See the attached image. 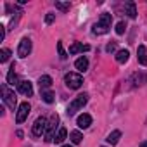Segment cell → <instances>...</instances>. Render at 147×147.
I'll return each mask as SVG.
<instances>
[{"mask_svg":"<svg viewBox=\"0 0 147 147\" xmlns=\"http://www.w3.org/2000/svg\"><path fill=\"white\" fill-rule=\"evenodd\" d=\"M111 23H113V16L111 14H107V12L100 14V19H99V23L94 24L92 33L94 35H106L111 30Z\"/></svg>","mask_w":147,"mask_h":147,"instance_id":"1","label":"cell"},{"mask_svg":"<svg viewBox=\"0 0 147 147\" xmlns=\"http://www.w3.org/2000/svg\"><path fill=\"white\" fill-rule=\"evenodd\" d=\"M64 83H66V87H67V88L76 90V88H80V87H82L83 78H82V75H78V73H67V75L64 76Z\"/></svg>","mask_w":147,"mask_h":147,"instance_id":"2","label":"cell"},{"mask_svg":"<svg viewBox=\"0 0 147 147\" xmlns=\"http://www.w3.org/2000/svg\"><path fill=\"white\" fill-rule=\"evenodd\" d=\"M87 100H88V95H87V94H80L75 100L69 104V107H67V114H69V116L76 114V111H80V109L87 104Z\"/></svg>","mask_w":147,"mask_h":147,"instance_id":"3","label":"cell"},{"mask_svg":"<svg viewBox=\"0 0 147 147\" xmlns=\"http://www.w3.org/2000/svg\"><path fill=\"white\" fill-rule=\"evenodd\" d=\"M2 99H4V102L7 104L9 109H12V111L16 109V104H18L16 94H14V90H9L7 85H2Z\"/></svg>","mask_w":147,"mask_h":147,"instance_id":"4","label":"cell"},{"mask_svg":"<svg viewBox=\"0 0 147 147\" xmlns=\"http://www.w3.org/2000/svg\"><path fill=\"white\" fill-rule=\"evenodd\" d=\"M47 126H49V121H47V118L40 116V118H36V121L33 123L31 133H33L35 137H42L43 133H47Z\"/></svg>","mask_w":147,"mask_h":147,"instance_id":"5","label":"cell"},{"mask_svg":"<svg viewBox=\"0 0 147 147\" xmlns=\"http://www.w3.org/2000/svg\"><path fill=\"white\" fill-rule=\"evenodd\" d=\"M59 125V116L57 114H52L50 116V121H49V126H47V133H45V142H52L55 138V128Z\"/></svg>","mask_w":147,"mask_h":147,"instance_id":"6","label":"cell"},{"mask_svg":"<svg viewBox=\"0 0 147 147\" xmlns=\"http://www.w3.org/2000/svg\"><path fill=\"white\" fill-rule=\"evenodd\" d=\"M31 54V40L30 38H23L21 42H19V47H18V55L21 57V59H24V57H28Z\"/></svg>","mask_w":147,"mask_h":147,"instance_id":"7","label":"cell"},{"mask_svg":"<svg viewBox=\"0 0 147 147\" xmlns=\"http://www.w3.org/2000/svg\"><path fill=\"white\" fill-rule=\"evenodd\" d=\"M30 111H31V107H30V104H28V102L19 104V107H18V114H16V121H18V123H23V121L28 118Z\"/></svg>","mask_w":147,"mask_h":147,"instance_id":"8","label":"cell"},{"mask_svg":"<svg viewBox=\"0 0 147 147\" xmlns=\"http://www.w3.org/2000/svg\"><path fill=\"white\" fill-rule=\"evenodd\" d=\"M18 90H19L23 95H26V97H31V95H33V85H31L30 80H23V82H19Z\"/></svg>","mask_w":147,"mask_h":147,"instance_id":"9","label":"cell"},{"mask_svg":"<svg viewBox=\"0 0 147 147\" xmlns=\"http://www.w3.org/2000/svg\"><path fill=\"white\" fill-rule=\"evenodd\" d=\"M87 50H90V47H88V45H83V43H80V42H73V45L69 47V54H71V55H75V54H78V52H87Z\"/></svg>","mask_w":147,"mask_h":147,"instance_id":"10","label":"cell"},{"mask_svg":"<svg viewBox=\"0 0 147 147\" xmlns=\"http://www.w3.org/2000/svg\"><path fill=\"white\" fill-rule=\"evenodd\" d=\"M78 126L80 128H88L90 125H92V116L90 114H87V113H83V114H80L78 116Z\"/></svg>","mask_w":147,"mask_h":147,"instance_id":"11","label":"cell"},{"mask_svg":"<svg viewBox=\"0 0 147 147\" xmlns=\"http://www.w3.org/2000/svg\"><path fill=\"white\" fill-rule=\"evenodd\" d=\"M137 59H138V62L142 66H147V47L138 45V49H137Z\"/></svg>","mask_w":147,"mask_h":147,"instance_id":"12","label":"cell"},{"mask_svg":"<svg viewBox=\"0 0 147 147\" xmlns=\"http://www.w3.org/2000/svg\"><path fill=\"white\" fill-rule=\"evenodd\" d=\"M75 67L80 71V73H83V71H87L88 69V59L83 55V57H80V59H76L75 61Z\"/></svg>","mask_w":147,"mask_h":147,"instance_id":"13","label":"cell"},{"mask_svg":"<svg viewBox=\"0 0 147 147\" xmlns=\"http://www.w3.org/2000/svg\"><path fill=\"white\" fill-rule=\"evenodd\" d=\"M38 85H40V90H47V88H50V85H52V78H50L49 75H43V76H40Z\"/></svg>","mask_w":147,"mask_h":147,"instance_id":"14","label":"cell"},{"mask_svg":"<svg viewBox=\"0 0 147 147\" xmlns=\"http://www.w3.org/2000/svg\"><path fill=\"white\" fill-rule=\"evenodd\" d=\"M7 83L9 85H19V82H18V76H16V71H14V64L11 66V69H9V73H7Z\"/></svg>","mask_w":147,"mask_h":147,"instance_id":"15","label":"cell"},{"mask_svg":"<svg viewBox=\"0 0 147 147\" xmlns=\"http://www.w3.org/2000/svg\"><path fill=\"white\" fill-rule=\"evenodd\" d=\"M125 11L128 14V18H137V7H135V2H126L125 4Z\"/></svg>","mask_w":147,"mask_h":147,"instance_id":"16","label":"cell"},{"mask_svg":"<svg viewBox=\"0 0 147 147\" xmlns=\"http://www.w3.org/2000/svg\"><path fill=\"white\" fill-rule=\"evenodd\" d=\"M128 57H130V52H128L126 49H123V50H118V52H116V61H118L119 64H125V62L128 61Z\"/></svg>","mask_w":147,"mask_h":147,"instance_id":"17","label":"cell"},{"mask_svg":"<svg viewBox=\"0 0 147 147\" xmlns=\"http://www.w3.org/2000/svg\"><path fill=\"white\" fill-rule=\"evenodd\" d=\"M119 137H121V131H119V130H114V131H111V133L107 135V138H106V140H107L111 145H116V144H118V140H119Z\"/></svg>","mask_w":147,"mask_h":147,"instance_id":"18","label":"cell"},{"mask_svg":"<svg viewBox=\"0 0 147 147\" xmlns=\"http://www.w3.org/2000/svg\"><path fill=\"white\" fill-rule=\"evenodd\" d=\"M54 94L50 92V90H42V99H43V102H47V104H52L54 102Z\"/></svg>","mask_w":147,"mask_h":147,"instance_id":"19","label":"cell"},{"mask_svg":"<svg viewBox=\"0 0 147 147\" xmlns=\"http://www.w3.org/2000/svg\"><path fill=\"white\" fill-rule=\"evenodd\" d=\"M69 137H71V142H73V144H80V142H82V138H83V135H82L78 130L71 131V133H69Z\"/></svg>","mask_w":147,"mask_h":147,"instance_id":"20","label":"cell"},{"mask_svg":"<svg viewBox=\"0 0 147 147\" xmlns=\"http://www.w3.org/2000/svg\"><path fill=\"white\" fill-rule=\"evenodd\" d=\"M66 135H67V131H66V128H59V131H57V135H55V142L57 144H61V142H64L66 140Z\"/></svg>","mask_w":147,"mask_h":147,"instance_id":"21","label":"cell"},{"mask_svg":"<svg viewBox=\"0 0 147 147\" xmlns=\"http://www.w3.org/2000/svg\"><path fill=\"white\" fill-rule=\"evenodd\" d=\"M11 57V50L9 49H2L0 50V62H7Z\"/></svg>","mask_w":147,"mask_h":147,"instance_id":"22","label":"cell"},{"mask_svg":"<svg viewBox=\"0 0 147 147\" xmlns=\"http://www.w3.org/2000/svg\"><path fill=\"white\" fill-rule=\"evenodd\" d=\"M133 80H135V85H142V82H147V75H138V73H135Z\"/></svg>","mask_w":147,"mask_h":147,"instance_id":"23","label":"cell"},{"mask_svg":"<svg viewBox=\"0 0 147 147\" xmlns=\"http://www.w3.org/2000/svg\"><path fill=\"white\" fill-rule=\"evenodd\" d=\"M57 52H59V57H61L62 61H66V59H67V54L64 52V47H62V42H57Z\"/></svg>","mask_w":147,"mask_h":147,"instance_id":"24","label":"cell"},{"mask_svg":"<svg viewBox=\"0 0 147 147\" xmlns=\"http://www.w3.org/2000/svg\"><path fill=\"white\" fill-rule=\"evenodd\" d=\"M69 7H71L69 2H55V9L59 11H69Z\"/></svg>","mask_w":147,"mask_h":147,"instance_id":"25","label":"cell"},{"mask_svg":"<svg viewBox=\"0 0 147 147\" xmlns=\"http://www.w3.org/2000/svg\"><path fill=\"white\" fill-rule=\"evenodd\" d=\"M125 31H126V24H125L123 21L118 23V24H116V33H118V35H123Z\"/></svg>","mask_w":147,"mask_h":147,"instance_id":"26","label":"cell"},{"mask_svg":"<svg viewBox=\"0 0 147 147\" xmlns=\"http://www.w3.org/2000/svg\"><path fill=\"white\" fill-rule=\"evenodd\" d=\"M116 50V42H111V43H107V47H106V52H114Z\"/></svg>","mask_w":147,"mask_h":147,"instance_id":"27","label":"cell"},{"mask_svg":"<svg viewBox=\"0 0 147 147\" xmlns=\"http://www.w3.org/2000/svg\"><path fill=\"white\" fill-rule=\"evenodd\" d=\"M54 19H55V16H54V14H47V16H45V23H47V24H52V23H54Z\"/></svg>","mask_w":147,"mask_h":147,"instance_id":"28","label":"cell"},{"mask_svg":"<svg viewBox=\"0 0 147 147\" xmlns=\"http://www.w3.org/2000/svg\"><path fill=\"white\" fill-rule=\"evenodd\" d=\"M5 36V26H0V40H4Z\"/></svg>","mask_w":147,"mask_h":147,"instance_id":"29","label":"cell"},{"mask_svg":"<svg viewBox=\"0 0 147 147\" xmlns=\"http://www.w3.org/2000/svg\"><path fill=\"white\" fill-rule=\"evenodd\" d=\"M140 147H147V140H145V142H142V144H140Z\"/></svg>","mask_w":147,"mask_h":147,"instance_id":"30","label":"cell"},{"mask_svg":"<svg viewBox=\"0 0 147 147\" xmlns=\"http://www.w3.org/2000/svg\"><path fill=\"white\" fill-rule=\"evenodd\" d=\"M61 147H71V145H61Z\"/></svg>","mask_w":147,"mask_h":147,"instance_id":"31","label":"cell"}]
</instances>
